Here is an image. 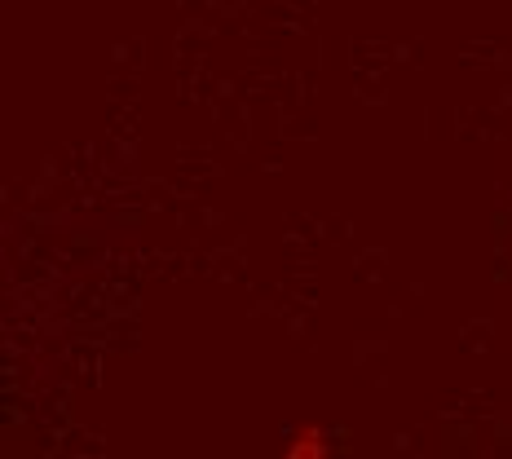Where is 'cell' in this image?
<instances>
[{
	"label": "cell",
	"instance_id": "1",
	"mask_svg": "<svg viewBox=\"0 0 512 459\" xmlns=\"http://www.w3.org/2000/svg\"><path fill=\"white\" fill-rule=\"evenodd\" d=\"M327 451H332V433L323 424H301V429H292V437L283 446L287 459H323Z\"/></svg>",
	"mask_w": 512,
	"mask_h": 459
}]
</instances>
